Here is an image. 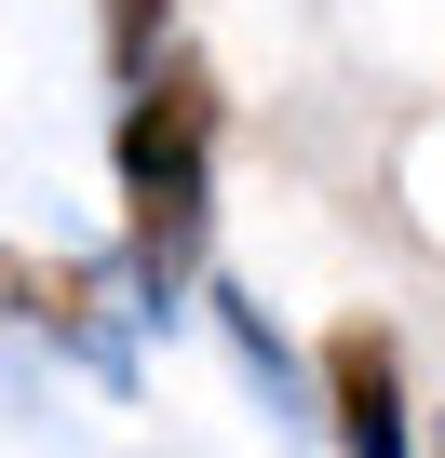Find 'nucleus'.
<instances>
[{
  "label": "nucleus",
  "instance_id": "3",
  "mask_svg": "<svg viewBox=\"0 0 445 458\" xmlns=\"http://www.w3.org/2000/svg\"><path fill=\"white\" fill-rule=\"evenodd\" d=\"M81 310H95V284H81L68 257H14V243H0V324H55V337H68Z\"/></svg>",
  "mask_w": 445,
  "mask_h": 458
},
{
  "label": "nucleus",
  "instance_id": "2",
  "mask_svg": "<svg viewBox=\"0 0 445 458\" xmlns=\"http://www.w3.org/2000/svg\"><path fill=\"white\" fill-rule=\"evenodd\" d=\"M311 391H324L338 458H418V404H405V351H391V324H338V337L311 351Z\"/></svg>",
  "mask_w": 445,
  "mask_h": 458
},
{
  "label": "nucleus",
  "instance_id": "1",
  "mask_svg": "<svg viewBox=\"0 0 445 458\" xmlns=\"http://www.w3.org/2000/svg\"><path fill=\"white\" fill-rule=\"evenodd\" d=\"M202 229H216V81L162 55L122 108V284L149 310L202 284Z\"/></svg>",
  "mask_w": 445,
  "mask_h": 458
},
{
  "label": "nucleus",
  "instance_id": "5",
  "mask_svg": "<svg viewBox=\"0 0 445 458\" xmlns=\"http://www.w3.org/2000/svg\"><path fill=\"white\" fill-rule=\"evenodd\" d=\"M216 310H230V351H244V364H257V377H284V337H270V324H257V310H244V297H216Z\"/></svg>",
  "mask_w": 445,
  "mask_h": 458
},
{
  "label": "nucleus",
  "instance_id": "4",
  "mask_svg": "<svg viewBox=\"0 0 445 458\" xmlns=\"http://www.w3.org/2000/svg\"><path fill=\"white\" fill-rule=\"evenodd\" d=\"M162 28H175V0H95V41H108V68H122V81H149V68H162Z\"/></svg>",
  "mask_w": 445,
  "mask_h": 458
}]
</instances>
